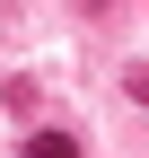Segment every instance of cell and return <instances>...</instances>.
I'll return each instance as SVG.
<instances>
[{
  "label": "cell",
  "mask_w": 149,
  "mask_h": 158,
  "mask_svg": "<svg viewBox=\"0 0 149 158\" xmlns=\"http://www.w3.org/2000/svg\"><path fill=\"white\" fill-rule=\"evenodd\" d=\"M26 158H79L70 132H26Z\"/></svg>",
  "instance_id": "6da1fadb"
},
{
  "label": "cell",
  "mask_w": 149,
  "mask_h": 158,
  "mask_svg": "<svg viewBox=\"0 0 149 158\" xmlns=\"http://www.w3.org/2000/svg\"><path fill=\"white\" fill-rule=\"evenodd\" d=\"M123 88H132V106H149V62H132V70H123Z\"/></svg>",
  "instance_id": "7a4b0ae2"
},
{
  "label": "cell",
  "mask_w": 149,
  "mask_h": 158,
  "mask_svg": "<svg viewBox=\"0 0 149 158\" xmlns=\"http://www.w3.org/2000/svg\"><path fill=\"white\" fill-rule=\"evenodd\" d=\"M88 9H105V0H88Z\"/></svg>",
  "instance_id": "3957f363"
}]
</instances>
